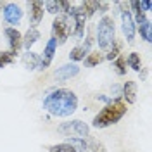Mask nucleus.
<instances>
[{
  "instance_id": "obj_1",
  "label": "nucleus",
  "mask_w": 152,
  "mask_h": 152,
  "mask_svg": "<svg viewBox=\"0 0 152 152\" xmlns=\"http://www.w3.org/2000/svg\"><path fill=\"white\" fill-rule=\"evenodd\" d=\"M42 107L54 118H69L78 109V95L67 88H52L43 97Z\"/></svg>"
},
{
  "instance_id": "obj_2",
  "label": "nucleus",
  "mask_w": 152,
  "mask_h": 152,
  "mask_svg": "<svg viewBox=\"0 0 152 152\" xmlns=\"http://www.w3.org/2000/svg\"><path fill=\"white\" fill-rule=\"evenodd\" d=\"M128 111V105L123 102V99H113L109 104H105L92 119V126L97 130H102L107 126L116 124Z\"/></svg>"
},
{
  "instance_id": "obj_3",
  "label": "nucleus",
  "mask_w": 152,
  "mask_h": 152,
  "mask_svg": "<svg viewBox=\"0 0 152 152\" xmlns=\"http://www.w3.org/2000/svg\"><path fill=\"white\" fill-rule=\"evenodd\" d=\"M95 42L99 45L100 52H107L111 45L116 40V24H114V18L111 16H102L99 19V23L95 24Z\"/></svg>"
},
{
  "instance_id": "obj_4",
  "label": "nucleus",
  "mask_w": 152,
  "mask_h": 152,
  "mask_svg": "<svg viewBox=\"0 0 152 152\" xmlns=\"http://www.w3.org/2000/svg\"><path fill=\"white\" fill-rule=\"evenodd\" d=\"M50 33H52V37L57 42V45H64L69 37L73 35V26H71V23H69V19L66 16H56L54 21H52V29H50Z\"/></svg>"
},
{
  "instance_id": "obj_5",
  "label": "nucleus",
  "mask_w": 152,
  "mask_h": 152,
  "mask_svg": "<svg viewBox=\"0 0 152 152\" xmlns=\"http://www.w3.org/2000/svg\"><path fill=\"white\" fill-rule=\"evenodd\" d=\"M57 132L64 137H75V138H88L90 137V124L81 119H71L57 126Z\"/></svg>"
},
{
  "instance_id": "obj_6",
  "label": "nucleus",
  "mask_w": 152,
  "mask_h": 152,
  "mask_svg": "<svg viewBox=\"0 0 152 152\" xmlns=\"http://www.w3.org/2000/svg\"><path fill=\"white\" fill-rule=\"evenodd\" d=\"M2 18L10 28H14V26L21 24V21L24 18V10L21 9V5L16 4V2H7L4 10H2Z\"/></svg>"
},
{
  "instance_id": "obj_7",
  "label": "nucleus",
  "mask_w": 152,
  "mask_h": 152,
  "mask_svg": "<svg viewBox=\"0 0 152 152\" xmlns=\"http://www.w3.org/2000/svg\"><path fill=\"white\" fill-rule=\"evenodd\" d=\"M119 18H121V29H123V35H124V40L132 45L135 42V35H137V26L133 23V18H132V12L130 9H124L119 12Z\"/></svg>"
},
{
  "instance_id": "obj_8",
  "label": "nucleus",
  "mask_w": 152,
  "mask_h": 152,
  "mask_svg": "<svg viewBox=\"0 0 152 152\" xmlns=\"http://www.w3.org/2000/svg\"><path fill=\"white\" fill-rule=\"evenodd\" d=\"M28 5V21H29V28H37L38 24L43 21V2L42 0H31L26 4Z\"/></svg>"
},
{
  "instance_id": "obj_9",
  "label": "nucleus",
  "mask_w": 152,
  "mask_h": 152,
  "mask_svg": "<svg viewBox=\"0 0 152 152\" xmlns=\"http://www.w3.org/2000/svg\"><path fill=\"white\" fill-rule=\"evenodd\" d=\"M56 54H57V42L54 38H50L47 42V45H45V48H43V52H42V56H40L42 61H40V69L38 71H45L47 67H50Z\"/></svg>"
},
{
  "instance_id": "obj_10",
  "label": "nucleus",
  "mask_w": 152,
  "mask_h": 152,
  "mask_svg": "<svg viewBox=\"0 0 152 152\" xmlns=\"http://www.w3.org/2000/svg\"><path fill=\"white\" fill-rule=\"evenodd\" d=\"M4 35H5L7 42H9V50L19 54V50L23 48V35H21V31L18 28L7 26V28L4 29Z\"/></svg>"
},
{
  "instance_id": "obj_11",
  "label": "nucleus",
  "mask_w": 152,
  "mask_h": 152,
  "mask_svg": "<svg viewBox=\"0 0 152 152\" xmlns=\"http://www.w3.org/2000/svg\"><path fill=\"white\" fill-rule=\"evenodd\" d=\"M78 75H80V66L73 64V62H67V64H62L61 67H57L56 73H54V78L57 81H67L71 78H76Z\"/></svg>"
},
{
  "instance_id": "obj_12",
  "label": "nucleus",
  "mask_w": 152,
  "mask_h": 152,
  "mask_svg": "<svg viewBox=\"0 0 152 152\" xmlns=\"http://www.w3.org/2000/svg\"><path fill=\"white\" fill-rule=\"evenodd\" d=\"M137 92H138L137 81H132V80L124 81L123 85H121V99H123L124 104L126 105L135 104V102H137Z\"/></svg>"
},
{
  "instance_id": "obj_13",
  "label": "nucleus",
  "mask_w": 152,
  "mask_h": 152,
  "mask_svg": "<svg viewBox=\"0 0 152 152\" xmlns=\"http://www.w3.org/2000/svg\"><path fill=\"white\" fill-rule=\"evenodd\" d=\"M40 54L37 52H33V50H29V52H24L23 57H21V62H23V66L26 67L28 71H38L40 69Z\"/></svg>"
},
{
  "instance_id": "obj_14",
  "label": "nucleus",
  "mask_w": 152,
  "mask_h": 152,
  "mask_svg": "<svg viewBox=\"0 0 152 152\" xmlns=\"http://www.w3.org/2000/svg\"><path fill=\"white\" fill-rule=\"evenodd\" d=\"M38 40H40V31H38V28H29L28 31L23 35V48H24L26 52H29L31 47L37 43Z\"/></svg>"
},
{
  "instance_id": "obj_15",
  "label": "nucleus",
  "mask_w": 152,
  "mask_h": 152,
  "mask_svg": "<svg viewBox=\"0 0 152 152\" xmlns=\"http://www.w3.org/2000/svg\"><path fill=\"white\" fill-rule=\"evenodd\" d=\"M104 61H105L104 52H100V50H92V52L83 59V62H85L86 67H95V66H99V64H102Z\"/></svg>"
},
{
  "instance_id": "obj_16",
  "label": "nucleus",
  "mask_w": 152,
  "mask_h": 152,
  "mask_svg": "<svg viewBox=\"0 0 152 152\" xmlns=\"http://www.w3.org/2000/svg\"><path fill=\"white\" fill-rule=\"evenodd\" d=\"M88 54H90V52H86L85 47H83L81 43H78V45H76V47H73V48H71V52H69V62L76 64V62L83 61Z\"/></svg>"
},
{
  "instance_id": "obj_17",
  "label": "nucleus",
  "mask_w": 152,
  "mask_h": 152,
  "mask_svg": "<svg viewBox=\"0 0 152 152\" xmlns=\"http://www.w3.org/2000/svg\"><path fill=\"white\" fill-rule=\"evenodd\" d=\"M121 50H123V42L116 38V40H114V43L111 45V48L104 54V57L107 59V61H114V59H118V57L121 56Z\"/></svg>"
},
{
  "instance_id": "obj_18",
  "label": "nucleus",
  "mask_w": 152,
  "mask_h": 152,
  "mask_svg": "<svg viewBox=\"0 0 152 152\" xmlns=\"http://www.w3.org/2000/svg\"><path fill=\"white\" fill-rule=\"evenodd\" d=\"M137 31L140 33V37H142L147 43H151V42H152V21H151V19H147L143 24L137 26Z\"/></svg>"
},
{
  "instance_id": "obj_19",
  "label": "nucleus",
  "mask_w": 152,
  "mask_h": 152,
  "mask_svg": "<svg viewBox=\"0 0 152 152\" xmlns=\"http://www.w3.org/2000/svg\"><path fill=\"white\" fill-rule=\"evenodd\" d=\"M126 66L132 67L133 71H140L142 69V59H140V54L138 52H130L128 57H126Z\"/></svg>"
},
{
  "instance_id": "obj_20",
  "label": "nucleus",
  "mask_w": 152,
  "mask_h": 152,
  "mask_svg": "<svg viewBox=\"0 0 152 152\" xmlns=\"http://www.w3.org/2000/svg\"><path fill=\"white\" fill-rule=\"evenodd\" d=\"M16 59H18V54H16V52L2 50V52H0V69L5 67V66H9V64H14Z\"/></svg>"
},
{
  "instance_id": "obj_21",
  "label": "nucleus",
  "mask_w": 152,
  "mask_h": 152,
  "mask_svg": "<svg viewBox=\"0 0 152 152\" xmlns=\"http://www.w3.org/2000/svg\"><path fill=\"white\" fill-rule=\"evenodd\" d=\"M66 143L75 147L76 152H86V138H75V137H66Z\"/></svg>"
},
{
  "instance_id": "obj_22",
  "label": "nucleus",
  "mask_w": 152,
  "mask_h": 152,
  "mask_svg": "<svg viewBox=\"0 0 152 152\" xmlns=\"http://www.w3.org/2000/svg\"><path fill=\"white\" fill-rule=\"evenodd\" d=\"M113 69H114V73H116L118 76L126 75V57L119 56L118 59H114L113 61Z\"/></svg>"
},
{
  "instance_id": "obj_23",
  "label": "nucleus",
  "mask_w": 152,
  "mask_h": 152,
  "mask_svg": "<svg viewBox=\"0 0 152 152\" xmlns=\"http://www.w3.org/2000/svg\"><path fill=\"white\" fill-rule=\"evenodd\" d=\"M86 152H107V149H105V145L102 142L88 137L86 138Z\"/></svg>"
},
{
  "instance_id": "obj_24",
  "label": "nucleus",
  "mask_w": 152,
  "mask_h": 152,
  "mask_svg": "<svg viewBox=\"0 0 152 152\" xmlns=\"http://www.w3.org/2000/svg\"><path fill=\"white\" fill-rule=\"evenodd\" d=\"M97 2H99V0H85V2L80 4V5L83 7V10H85L86 19H90V18L95 16V12H97Z\"/></svg>"
},
{
  "instance_id": "obj_25",
  "label": "nucleus",
  "mask_w": 152,
  "mask_h": 152,
  "mask_svg": "<svg viewBox=\"0 0 152 152\" xmlns=\"http://www.w3.org/2000/svg\"><path fill=\"white\" fill-rule=\"evenodd\" d=\"M43 9L48 14H54V16H59L61 14V5L57 0H43Z\"/></svg>"
},
{
  "instance_id": "obj_26",
  "label": "nucleus",
  "mask_w": 152,
  "mask_h": 152,
  "mask_svg": "<svg viewBox=\"0 0 152 152\" xmlns=\"http://www.w3.org/2000/svg\"><path fill=\"white\" fill-rule=\"evenodd\" d=\"M48 152H76L75 147H71L69 143L61 142V143H54L48 147Z\"/></svg>"
},
{
  "instance_id": "obj_27",
  "label": "nucleus",
  "mask_w": 152,
  "mask_h": 152,
  "mask_svg": "<svg viewBox=\"0 0 152 152\" xmlns=\"http://www.w3.org/2000/svg\"><path fill=\"white\" fill-rule=\"evenodd\" d=\"M138 9L142 10V12H145V14L151 12L152 10V2L151 0H140V2H138Z\"/></svg>"
},
{
  "instance_id": "obj_28",
  "label": "nucleus",
  "mask_w": 152,
  "mask_h": 152,
  "mask_svg": "<svg viewBox=\"0 0 152 152\" xmlns=\"http://www.w3.org/2000/svg\"><path fill=\"white\" fill-rule=\"evenodd\" d=\"M111 9V4L109 2H97V12H100L102 16H105V12Z\"/></svg>"
},
{
  "instance_id": "obj_29",
  "label": "nucleus",
  "mask_w": 152,
  "mask_h": 152,
  "mask_svg": "<svg viewBox=\"0 0 152 152\" xmlns=\"http://www.w3.org/2000/svg\"><path fill=\"white\" fill-rule=\"evenodd\" d=\"M111 92H113V99H121V85H113L111 86Z\"/></svg>"
},
{
  "instance_id": "obj_30",
  "label": "nucleus",
  "mask_w": 152,
  "mask_h": 152,
  "mask_svg": "<svg viewBox=\"0 0 152 152\" xmlns=\"http://www.w3.org/2000/svg\"><path fill=\"white\" fill-rule=\"evenodd\" d=\"M138 76H140V81H145L147 76H149V67H142V69L138 71Z\"/></svg>"
},
{
  "instance_id": "obj_31",
  "label": "nucleus",
  "mask_w": 152,
  "mask_h": 152,
  "mask_svg": "<svg viewBox=\"0 0 152 152\" xmlns=\"http://www.w3.org/2000/svg\"><path fill=\"white\" fill-rule=\"evenodd\" d=\"M5 4H7V2H0V9L4 10V7H5Z\"/></svg>"
}]
</instances>
